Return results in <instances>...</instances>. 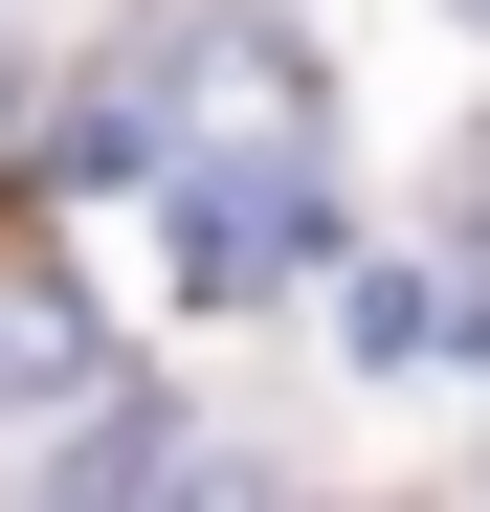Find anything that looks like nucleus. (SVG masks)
I'll use <instances>...</instances> for the list:
<instances>
[{"instance_id":"nucleus-1","label":"nucleus","mask_w":490,"mask_h":512,"mask_svg":"<svg viewBox=\"0 0 490 512\" xmlns=\"http://www.w3.org/2000/svg\"><path fill=\"white\" fill-rule=\"evenodd\" d=\"M90 379H112V357H90V312H67V268H0V423L45 446Z\"/></svg>"}]
</instances>
